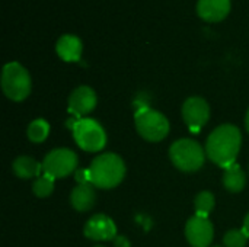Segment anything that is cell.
I'll return each instance as SVG.
<instances>
[{"instance_id":"obj_1","label":"cell","mask_w":249,"mask_h":247,"mask_svg":"<svg viewBox=\"0 0 249 247\" xmlns=\"http://www.w3.org/2000/svg\"><path fill=\"white\" fill-rule=\"evenodd\" d=\"M242 135L235 125H222L216 128L206 144L209 159L220 167H229L235 163L241 150Z\"/></svg>"},{"instance_id":"obj_2","label":"cell","mask_w":249,"mask_h":247,"mask_svg":"<svg viewBox=\"0 0 249 247\" xmlns=\"http://www.w3.org/2000/svg\"><path fill=\"white\" fill-rule=\"evenodd\" d=\"M90 183L95 188L111 189L121 183L125 175V165L123 159L114 153L98 156L89 166Z\"/></svg>"},{"instance_id":"obj_3","label":"cell","mask_w":249,"mask_h":247,"mask_svg":"<svg viewBox=\"0 0 249 247\" xmlns=\"http://www.w3.org/2000/svg\"><path fill=\"white\" fill-rule=\"evenodd\" d=\"M67 125L73 130L74 140L77 146L85 151H99L107 144L105 130L93 119L89 118H74Z\"/></svg>"},{"instance_id":"obj_4","label":"cell","mask_w":249,"mask_h":247,"mask_svg":"<svg viewBox=\"0 0 249 247\" xmlns=\"http://www.w3.org/2000/svg\"><path fill=\"white\" fill-rule=\"evenodd\" d=\"M1 89L4 95L15 102L28 98L31 92V77L26 68L15 61L7 63L1 73Z\"/></svg>"},{"instance_id":"obj_5","label":"cell","mask_w":249,"mask_h":247,"mask_svg":"<svg viewBox=\"0 0 249 247\" xmlns=\"http://www.w3.org/2000/svg\"><path fill=\"white\" fill-rule=\"evenodd\" d=\"M172 163L182 172H196L204 165V150L193 140H178L169 148Z\"/></svg>"},{"instance_id":"obj_6","label":"cell","mask_w":249,"mask_h":247,"mask_svg":"<svg viewBox=\"0 0 249 247\" xmlns=\"http://www.w3.org/2000/svg\"><path fill=\"white\" fill-rule=\"evenodd\" d=\"M136 128L144 140L156 143L168 135L169 122L160 112L143 106L136 112Z\"/></svg>"},{"instance_id":"obj_7","label":"cell","mask_w":249,"mask_h":247,"mask_svg":"<svg viewBox=\"0 0 249 247\" xmlns=\"http://www.w3.org/2000/svg\"><path fill=\"white\" fill-rule=\"evenodd\" d=\"M77 167V156L69 148H57L47 154L42 162V170L54 179L66 178Z\"/></svg>"},{"instance_id":"obj_8","label":"cell","mask_w":249,"mask_h":247,"mask_svg":"<svg viewBox=\"0 0 249 247\" xmlns=\"http://www.w3.org/2000/svg\"><path fill=\"white\" fill-rule=\"evenodd\" d=\"M182 116L185 124L193 132H198L210 118V108L209 103L198 96L190 98L185 100L182 106Z\"/></svg>"},{"instance_id":"obj_9","label":"cell","mask_w":249,"mask_h":247,"mask_svg":"<svg viewBox=\"0 0 249 247\" xmlns=\"http://www.w3.org/2000/svg\"><path fill=\"white\" fill-rule=\"evenodd\" d=\"M213 226L206 217L194 215L185 227L187 240L193 247H207L210 246L213 240Z\"/></svg>"},{"instance_id":"obj_10","label":"cell","mask_w":249,"mask_h":247,"mask_svg":"<svg viewBox=\"0 0 249 247\" xmlns=\"http://www.w3.org/2000/svg\"><path fill=\"white\" fill-rule=\"evenodd\" d=\"M85 236L90 240H114L117 237V227L114 221L104 214L93 215L85 226Z\"/></svg>"},{"instance_id":"obj_11","label":"cell","mask_w":249,"mask_h":247,"mask_svg":"<svg viewBox=\"0 0 249 247\" xmlns=\"http://www.w3.org/2000/svg\"><path fill=\"white\" fill-rule=\"evenodd\" d=\"M96 106V93L89 86L77 87L69 98V112L76 118L90 114Z\"/></svg>"},{"instance_id":"obj_12","label":"cell","mask_w":249,"mask_h":247,"mask_svg":"<svg viewBox=\"0 0 249 247\" xmlns=\"http://www.w3.org/2000/svg\"><path fill=\"white\" fill-rule=\"evenodd\" d=\"M231 12V0H198L197 13L207 22H220Z\"/></svg>"},{"instance_id":"obj_13","label":"cell","mask_w":249,"mask_h":247,"mask_svg":"<svg viewBox=\"0 0 249 247\" xmlns=\"http://www.w3.org/2000/svg\"><path fill=\"white\" fill-rule=\"evenodd\" d=\"M82 49V41L74 35H63L55 44V51L64 61H79Z\"/></svg>"},{"instance_id":"obj_14","label":"cell","mask_w":249,"mask_h":247,"mask_svg":"<svg viewBox=\"0 0 249 247\" xmlns=\"http://www.w3.org/2000/svg\"><path fill=\"white\" fill-rule=\"evenodd\" d=\"M95 199H96V194H95V189H93L92 183L77 185L73 189L71 195H70L71 205L77 211H88V210H90L93 207V204H95Z\"/></svg>"},{"instance_id":"obj_15","label":"cell","mask_w":249,"mask_h":247,"mask_svg":"<svg viewBox=\"0 0 249 247\" xmlns=\"http://www.w3.org/2000/svg\"><path fill=\"white\" fill-rule=\"evenodd\" d=\"M42 170V165H39L36 160L22 156L18 157L13 162V172L18 178L20 179H31L39 175V172Z\"/></svg>"},{"instance_id":"obj_16","label":"cell","mask_w":249,"mask_h":247,"mask_svg":"<svg viewBox=\"0 0 249 247\" xmlns=\"http://www.w3.org/2000/svg\"><path fill=\"white\" fill-rule=\"evenodd\" d=\"M247 179L245 175L241 169L239 165L233 163L232 166L225 169V176H223V185L229 192H239L245 188Z\"/></svg>"},{"instance_id":"obj_17","label":"cell","mask_w":249,"mask_h":247,"mask_svg":"<svg viewBox=\"0 0 249 247\" xmlns=\"http://www.w3.org/2000/svg\"><path fill=\"white\" fill-rule=\"evenodd\" d=\"M50 134V125L45 119H35L28 127V138L32 143H42Z\"/></svg>"},{"instance_id":"obj_18","label":"cell","mask_w":249,"mask_h":247,"mask_svg":"<svg viewBox=\"0 0 249 247\" xmlns=\"http://www.w3.org/2000/svg\"><path fill=\"white\" fill-rule=\"evenodd\" d=\"M213 208H214V197H213L212 192L204 191V192L197 195V198H196V211H197V214L196 215L207 218L210 215V213L213 211Z\"/></svg>"},{"instance_id":"obj_19","label":"cell","mask_w":249,"mask_h":247,"mask_svg":"<svg viewBox=\"0 0 249 247\" xmlns=\"http://www.w3.org/2000/svg\"><path fill=\"white\" fill-rule=\"evenodd\" d=\"M32 191L38 198H45L48 195L53 194L54 191V178H51L50 175H44L39 176L34 185H32Z\"/></svg>"},{"instance_id":"obj_20","label":"cell","mask_w":249,"mask_h":247,"mask_svg":"<svg viewBox=\"0 0 249 247\" xmlns=\"http://www.w3.org/2000/svg\"><path fill=\"white\" fill-rule=\"evenodd\" d=\"M248 240V234L244 230H231L225 236V246L226 247H245Z\"/></svg>"},{"instance_id":"obj_21","label":"cell","mask_w":249,"mask_h":247,"mask_svg":"<svg viewBox=\"0 0 249 247\" xmlns=\"http://www.w3.org/2000/svg\"><path fill=\"white\" fill-rule=\"evenodd\" d=\"M74 178H76V181L79 182V185H82V183H90V173H89V169L77 170Z\"/></svg>"},{"instance_id":"obj_22","label":"cell","mask_w":249,"mask_h":247,"mask_svg":"<svg viewBox=\"0 0 249 247\" xmlns=\"http://www.w3.org/2000/svg\"><path fill=\"white\" fill-rule=\"evenodd\" d=\"M115 247H130V243L124 237H117L115 239Z\"/></svg>"},{"instance_id":"obj_23","label":"cell","mask_w":249,"mask_h":247,"mask_svg":"<svg viewBox=\"0 0 249 247\" xmlns=\"http://www.w3.org/2000/svg\"><path fill=\"white\" fill-rule=\"evenodd\" d=\"M244 231L248 234L249 237V214L245 217V221H244Z\"/></svg>"},{"instance_id":"obj_24","label":"cell","mask_w":249,"mask_h":247,"mask_svg":"<svg viewBox=\"0 0 249 247\" xmlns=\"http://www.w3.org/2000/svg\"><path fill=\"white\" fill-rule=\"evenodd\" d=\"M245 122H247V130H248V132H249V109H248V114H247V119H245Z\"/></svg>"},{"instance_id":"obj_25","label":"cell","mask_w":249,"mask_h":247,"mask_svg":"<svg viewBox=\"0 0 249 247\" xmlns=\"http://www.w3.org/2000/svg\"><path fill=\"white\" fill-rule=\"evenodd\" d=\"M93 247H104V246H93Z\"/></svg>"},{"instance_id":"obj_26","label":"cell","mask_w":249,"mask_h":247,"mask_svg":"<svg viewBox=\"0 0 249 247\" xmlns=\"http://www.w3.org/2000/svg\"><path fill=\"white\" fill-rule=\"evenodd\" d=\"M213 247H220V246H213Z\"/></svg>"}]
</instances>
